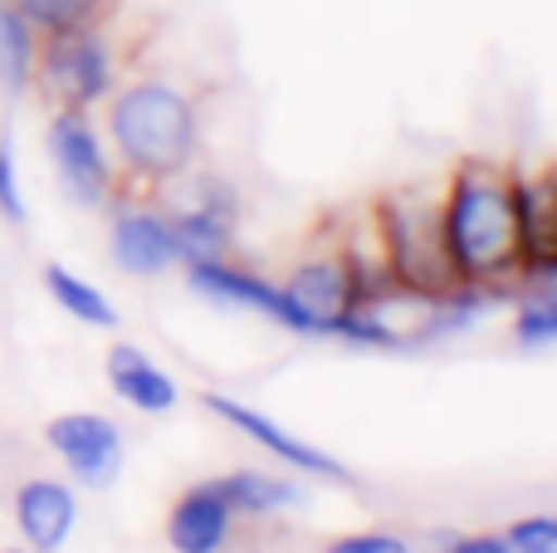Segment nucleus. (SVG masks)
Segmentation results:
<instances>
[{
  "mask_svg": "<svg viewBox=\"0 0 557 553\" xmlns=\"http://www.w3.org/2000/svg\"><path fill=\"white\" fill-rule=\"evenodd\" d=\"M441 553H513L509 534H465V539H450Z\"/></svg>",
  "mask_w": 557,
  "mask_h": 553,
  "instance_id": "nucleus-24",
  "label": "nucleus"
},
{
  "mask_svg": "<svg viewBox=\"0 0 557 553\" xmlns=\"http://www.w3.org/2000/svg\"><path fill=\"white\" fill-rule=\"evenodd\" d=\"M235 505L221 495L215 480H201L191 486L166 515V544L176 553H225L235 534Z\"/></svg>",
  "mask_w": 557,
  "mask_h": 553,
  "instance_id": "nucleus-12",
  "label": "nucleus"
},
{
  "mask_svg": "<svg viewBox=\"0 0 557 553\" xmlns=\"http://www.w3.org/2000/svg\"><path fill=\"white\" fill-rule=\"evenodd\" d=\"M513 333H519L523 348H548V343H557V290L533 284V294L513 314Z\"/></svg>",
  "mask_w": 557,
  "mask_h": 553,
  "instance_id": "nucleus-20",
  "label": "nucleus"
},
{
  "mask_svg": "<svg viewBox=\"0 0 557 553\" xmlns=\"http://www.w3.org/2000/svg\"><path fill=\"white\" fill-rule=\"evenodd\" d=\"M103 368H108V382H113L117 397H123L127 407L147 411V417H162V411H172L176 402H182V388H176L172 372H162L143 348H133V343H113Z\"/></svg>",
  "mask_w": 557,
  "mask_h": 553,
  "instance_id": "nucleus-14",
  "label": "nucleus"
},
{
  "mask_svg": "<svg viewBox=\"0 0 557 553\" xmlns=\"http://www.w3.org/2000/svg\"><path fill=\"white\" fill-rule=\"evenodd\" d=\"M39 45H45V35H39L10 0H0V88H5L10 98H25L29 88H35Z\"/></svg>",
  "mask_w": 557,
  "mask_h": 553,
  "instance_id": "nucleus-16",
  "label": "nucleus"
},
{
  "mask_svg": "<svg viewBox=\"0 0 557 553\" xmlns=\"http://www.w3.org/2000/svg\"><path fill=\"white\" fill-rule=\"evenodd\" d=\"M45 441L84 490H108L117 476H123V427L98 411H64L45 427Z\"/></svg>",
  "mask_w": 557,
  "mask_h": 553,
  "instance_id": "nucleus-10",
  "label": "nucleus"
},
{
  "mask_svg": "<svg viewBox=\"0 0 557 553\" xmlns=\"http://www.w3.org/2000/svg\"><path fill=\"white\" fill-rule=\"evenodd\" d=\"M45 152L54 167L59 186L74 206L84 211H108L123 192V172L117 157L108 147V133L94 113L84 108H49V127H45Z\"/></svg>",
  "mask_w": 557,
  "mask_h": 553,
  "instance_id": "nucleus-5",
  "label": "nucleus"
},
{
  "mask_svg": "<svg viewBox=\"0 0 557 553\" xmlns=\"http://www.w3.org/2000/svg\"><path fill=\"white\" fill-rule=\"evenodd\" d=\"M78 525V500L59 480H25L15 490V529L25 539V549L35 553H59L69 544Z\"/></svg>",
  "mask_w": 557,
  "mask_h": 553,
  "instance_id": "nucleus-13",
  "label": "nucleus"
},
{
  "mask_svg": "<svg viewBox=\"0 0 557 553\" xmlns=\"http://www.w3.org/2000/svg\"><path fill=\"white\" fill-rule=\"evenodd\" d=\"M206 411H215L231 431H240L245 441L270 451L284 470H298V476H313V480H333V486H352V470H347L343 460L318 451L313 441L294 437V431L278 427L274 417H264V411L250 407V402H235V397H225V392H206Z\"/></svg>",
  "mask_w": 557,
  "mask_h": 553,
  "instance_id": "nucleus-9",
  "label": "nucleus"
},
{
  "mask_svg": "<svg viewBox=\"0 0 557 553\" xmlns=\"http://www.w3.org/2000/svg\"><path fill=\"white\" fill-rule=\"evenodd\" d=\"M157 201L166 206L182 241V270L201 260H225L240 231V196L225 176L196 172L186 167L182 176H172L166 186H157Z\"/></svg>",
  "mask_w": 557,
  "mask_h": 553,
  "instance_id": "nucleus-6",
  "label": "nucleus"
},
{
  "mask_svg": "<svg viewBox=\"0 0 557 553\" xmlns=\"http://www.w3.org/2000/svg\"><path fill=\"white\" fill-rule=\"evenodd\" d=\"M284 294L298 309V333H308V339H337L343 319L362 299V280H357V265L347 260L343 241H327L288 270Z\"/></svg>",
  "mask_w": 557,
  "mask_h": 553,
  "instance_id": "nucleus-7",
  "label": "nucleus"
},
{
  "mask_svg": "<svg viewBox=\"0 0 557 553\" xmlns=\"http://www.w3.org/2000/svg\"><path fill=\"white\" fill-rule=\"evenodd\" d=\"M509 544L513 549H529V544H557V515H529L509 529Z\"/></svg>",
  "mask_w": 557,
  "mask_h": 553,
  "instance_id": "nucleus-23",
  "label": "nucleus"
},
{
  "mask_svg": "<svg viewBox=\"0 0 557 553\" xmlns=\"http://www.w3.org/2000/svg\"><path fill=\"white\" fill-rule=\"evenodd\" d=\"M39 35H64V29H84V25H103L113 20L117 0H10Z\"/></svg>",
  "mask_w": 557,
  "mask_h": 553,
  "instance_id": "nucleus-19",
  "label": "nucleus"
},
{
  "mask_svg": "<svg viewBox=\"0 0 557 553\" xmlns=\"http://www.w3.org/2000/svg\"><path fill=\"white\" fill-rule=\"evenodd\" d=\"M0 216L10 225L29 221V201H25V182H20V162H15V137L0 133Z\"/></svg>",
  "mask_w": 557,
  "mask_h": 553,
  "instance_id": "nucleus-21",
  "label": "nucleus"
},
{
  "mask_svg": "<svg viewBox=\"0 0 557 553\" xmlns=\"http://www.w3.org/2000/svg\"><path fill=\"white\" fill-rule=\"evenodd\" d=\"M45 290L49 299L59 304V309L69 314V319L88 323V329H117V309L113 299H108L103 290H98L94 280H84V274H74L69 265H45Z\"/></svg>",
  "mask_w": 557,
  "mask_h": 553,
  "instance_id": "nucleus-18",
  "label": "nucleus"
},
{
  "mask_svg": "<svg viewBox=\"0 0 557 553\" xmlns=\"http://www.w3.org/2000/svg\"><path fill=\"white\" fill-rule=\"evenodd\" d=\"M445 245L460 284L499 294L529 280L519 225V172L494 157H465L441 182Z\"/></svg>",
  "mask_w": 557,
  "mask_h": 553,
  "instance_id": "nucleus-1",
  "label": "nucleus"
},
{
  "mask_svg": "<svg viewBox=\"0 0 557 553\" xmlns=\"http://www.w3.org/2000/svg\"><path fill=\"white\" fill-rule=\"evenodd\" d=\"M10 553H25V549H10Z\"/></svg>",
  "mask_w": 557,
  "mask_h": 553,
  "instance_id": "nucleus-27",
  "label": "nucleus"
},
{
  "mask_svg": "<svg viewBox=\"0 0 557 553\" xmlns=\"http://www.w3.org/2000/svg\"><path fill=\"white\" fill-rule=\"evenodd\" d=\"M123 45L113 35V20L84 29H64V35H45L39 45V74L35 94L49 108H98L113 98V88L123 84Z\"/></svg>",
  "mask_w": 557,
  "mask_h": 553,
  "instance_id": "nucleus-4",
  "label": "nucleus"
},
{
  "mask_svg": "<svg viewBox=\"0 0 557 553\" xmlns=\"http://www.w3.org/2000/svg\"><path fill=\"white\" fill-rule=\"evenodd\" d=\"M519 225L523 255H529V280L557 260V167L519 172Z\"/></svg>",
  "mask_w": 557,
  "mask_h": 553,
  "instance_id": "nucleus-15",
  "label": "nucleus"
},
{
  "mask_svg": "<svg viewBox=\"0 0 557 553\" xmlns=\"http://www.w3.org/2000/svg\"><path fill=\"white\" fill-rule=\"evenodd\" d=\"M215 486H221V495L231 500L240 519H270V515L304 505V490L288 476H270V470H231Z\"/></svg>",
  "mask_w": 557,
  "mask_h": 553,
  "instance_id": "nucleus-17",
  "label": "nucleus"
},
{
  "mask_svg": "<svg viewBox=\"0 0 557 553\" xmlns=\"http://www.w3.org/2000/svg\"><path fill=\"white\" fill-rule=\"evenodd\" d=\"M323 553H411V544L401 534H386V529H362V534L333 539Z\"/></svg>",
  "mask_w": 557,
  "mask_h": 553,
  "instance_id": "nucleus-22",
  "label": "nucleus"
},
{
  "mask_svg": "<svg viewBox=\"0 0 557 553\" xmlns=\"http://www.w3.org/2000/svg\"><path fill=\"white\" fill-rule=\"evenodd\" d=\"M186 280H191V290L201 294V299L221 304V309L260 314V319L278 323V329L298 333V309L284 294V284L270 280V274H260V270H245V265H235L231 255H225V260L186 265Z\"/></svg>",
  "mask_w": 557,
  "mask_h": 553,
  "instance_id": "nucleus-11",
  "label": "nucleus"
},
{
  "mask_svg": "<svg viewBox=\"0 0 557 553\" xmlns=\"http://www.w3.org/2000/svg\"><path fill=\"white\" fill-rule=\"evenodd\" d=\"M513 553H557V544H529V549H513Z\"/></svg>",
  "mask_w": 557,
  "mask_h": 553,
  "instance_id": "nucleus-26",
  "label": "nucleus"
},
{
  "mask_svg": "<svg viewBox=\"0 0 557 553\" xmlns=\"http://www.w3.org/2000/svg\"><path fill=\"white\" fill-rule=\"evenodd\" d=\"M103 133L117 157L123 186L157 192L201 152V108L191 88L166 74H127L103 103Z\"/></svg>",
  "mask_w": 557,
  "mask_h": 553,
  "instance_id": "nucleus-2",
  "label": "nucleus"
},
{
  "mask_svg": "<svg viewBox=\"0 0 557 553\" xmlns=\"http://www.w3.org/2000/svg\"><path fill=\"white\" fill-rule=\"evenodd\" d=\"M376 235L392 274L416 294H450L460 284L445 245V221H441V186H406V192H386L372 206Z\"/></svg>",
  "mask_w": 557,
  "mask_h": 553,
  "instance_id": "nucleus-3",
  "label": "nucleus"
},
{
  "mask_svg": "<svg viewBox=\"0 0 557 553\" xmlns=\"http://www.w3.org/2000/svg\"><path fill=\"white\" fill-rule=\"evenodd\" d=\"M108 250H113L117 270L137 274V280H152V274L182 265V241H176V225L166 206L157 201V192H133V186L117 192V201L108 206Z\"/></svg>",
  "mask_w": 557,
  "mask_h": 553,
  "instance_id": "nucleus-8",
  "label": "nucleus"
},
{
  "mask_svg": "<svg viewBox=\"0 0 557 553\" xmlns=\"http://www.w3.org/2000/svg\"><path fill=\"white\" fill-rule=\"evenodd\" d=\"M529 284H548V290H557V260L548 265V270H539V274H533Z\"/></svg>",
  "mask_w": 557,
  "mask_h": 553,
  "instance_id": "nucleus-25",
  "label": "nucleus"
}]
</instances>
